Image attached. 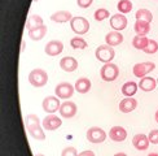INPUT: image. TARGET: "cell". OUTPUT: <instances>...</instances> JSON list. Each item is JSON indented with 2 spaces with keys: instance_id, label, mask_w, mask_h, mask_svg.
I'll use <instances>...</instances> for the list:
<instances>
[{
  "instance_id": "6",
  "label": "cell",
  "mask_w": 158,
  "mask_h": 156,
  "mask_svg": "<svg viewBox=\"0 0 158 156\" xmlns=\"http://www.w3.org/2000/svg\"><path fill=\"white\" fill-rule=\"evenodd\" d=\"M87 141L91 143H95V145H98V143H102L105 139H106V133L104 132L101 128L98 126H92L87 130Z\"/></svg>"
},
{
  "instance_id": "27",
  "label": "cell",
  "mask_w": 158,
  "mask_h": 156,
  "mask_svg": "<svg viewBox=\"0 0 158 156\" xmlns=\"http://www.w3.org/2000/svg\"><path fill=\"white\" fill-rule=\"evenodd\" d=\"M148 42H149V39L147 37H144V35H136L132 39V46H134L136 50H143L144 51V48L147 47Z\"/></svg>"
},
{
  "instance_id": "28",
  "label": "cell",
  "mask_w": 158,
  "mask_h": 156,
  "mask_svg": "<svg viewBox=\"0 0 158 156\" xmlns=\"http://www.w3.org/2000/svg\"><path fill=\"white\" fill-rule=\"evenodd\" d=\"M117 8H118V11H119V13L126 15V13H130L131 11H132V3H131V0H119Z\"/></svg>"
},
{
  "instance_id": "17",
  "label": "cell",
  "mask_w": 158,
  "mask_h": 156,
  "mask_svg": "<svg viewBox=\"0 0 158 156\" xmlns=\"http://www.w3.org/2000/svg\"><path fill=\"white\" fill-rule=\"evenodd\" d=\"M137 107V102L136 99H132V98H126V99H122L119 106H118V108H119V110L122 113H130L132 112V110Z\"/></svg>"
},
{
  "instance_id": "43",
  "label": "cell",
  "mask_w": 158,
  "mask_h": 156,
  "mask_svg": "<svg viewBox=\"0 0 158 156\" xmlns=\"http://www.w3.org/2000/svg\"><path fill=\"white\" fill-rule=\"evenodd\" d=\"M34 2H38V0H34Z\"/></svg>"
},
{
  "instance_id": "33",
  "label": "cell",
  "mask_w": 158,
  "mask_h": 156,
  "mask_svg": "<svg viewBox=\"0 0 158 156\" xmlns=\"http://www.w3.org/2000/svg\"><path fill=\"white\" fill-rule=\"evenodd\" d=\"M61 156H78V151L74 147H66L62 150Z\"/></svg>"
},
{
  "instance_id": "15",
  "label": "cell",
  "mask_w": 158,
  "mask_h": 156,
  "mask_svg": "<svg viewBox=\"0 0 158 156\" xmlns=\"http://www.w3.org/2000/svg\"><path fill=\"white\" fill-rule=\"evenodd\" d=\"M60 68L65 72H69V73H71V72L77 70L78 68V61L75 60L74 57L71 56H65L62 57L60 60Z\"/></svg>"
},
{
  "instance_id": "37",
  "label": "cell",
  "mask_w": 158,
  "mask_h": 156,
  "mask_svg": "<svg viewBox=\"0 0 158 156\" xmlns=\"http://www.w3.org/2000/svg\"><path fill=\"white\" fill-rule=\"evenodd\" d=\"M154 119H156V121H157V124H158V109L156 110V115H154Z\"/></svg>"
},
{
  "instance_id": "7",
  "label": "cell",
  "mask_w": 158,
  "mask_h": 156,
  "mask_svg": "<svg viewBox=\"0 0 158 156\" xmlns=\"http://www.w3.org/2000/svg\"><path fill=\"white\" fill-rule=\"evenodd\" d=\"M74 91H75V87L71 83H69V82L58 83L56 86V89H55L56 96L60 98V99H70V98L73 96Z\"/></svg>"
},
{
  "instance_id": "9",
  "label": "cell",
  "mask_w": 158,
  "mask_h": 156,
  "mask_svg": "<svg viewBox=\"0 0 158 156\" xmlns=\"http://www.w3.org/2000/svg\"><path fill=\"white\" fill-rule=\"evenodd\" d=\"M110 26L115 31H121L127 28V17L122 13H117L110 17Z\"/></svg>"
},
{
  "instance_id": "1",
  "label": "cell",
  "mask_w": 158,
  "mask_h": 156,
  "mask_svg": "<svg viewBox=\"0 0 158 156\" xmlns=\"http://www.w3.org/2000/svg\"><path fill=\"white\" fill-rule=\"evenodd\" d=\"M29 82L31 86L34 87H43L47 84L48 82V74L44 69L40 68H35L30 72L29 74Z\"/></svg>"
},
{
  "instance_id": "31",
  "label": "cell",
  "mask_w": 158,
  "mask_h": 156,
  "mask_svg": "<svg viewBox=\"0 0 158 156\" xmlns=\"http://www.w3.org/2000/svg\"><path fill=\"white\" fill-rule=\"evenodd\" d=\"M94 17H95L96 21H104V20L110 17V12L106 8H98V9L95 11Z\"/></svg>"
},
{
  "instance_id": "18",
  "label": "cell",
  "mask_w": 158,
  "mask_h": 156,
  "mask_svg": "<svg viewBox=\"0 0 158 156\" xmlns=\"http://www.w3.org/2000/svg\"><path fill=\"white\" fill-rule=\"evenodd\" d=\"M73 17L74 16L68 11H58V12H55L53 15L51 16V21L57 22V24H65L68 21H71Z\"/></svg>"
},
{
  "instance_id": "36",
  "label": "cell",
  "mask_w": 158,
  "mask_h": 156,
  "mask_svg": "<svg viewBox=\"0 0 158 156\" xmlns=\"http://www.w3.org/2000/svg\"><path fill=\"white\" fill-rule=\"evenodd\" d=\"M78 156H95V154H94V151H91V150H85V151L79 152Z\"/></svg>"
},
{
  "instance_id": "4",
  "label": "cell",
  "mask_w": 158,
  "mask_h": 156,
  "mask_svg": "<svg viewBox=\"0 0 158 156\" xmlns=\"http://www.w3.org/2000/svg\"><path fill=\"white\" fill-rule=\"evenodd\" d=\"M71 30L78 35H84L85 32H88L89 30V22L87 18L81 17V16H74L70 21Z\"/></svg>"
},
{
  "instance_id": "38",
  "label": "cell",
  "mask_w": 158,
  "mask_h": 156,
  "mask_svg": "<svg viewBox=\"0 0 158 156\" xmlns=\"http://www.w3.org/2000/svg\"><path fill=\"white\" fill-rule=\"evenodd\" d=\"M114 156H127L126 154H123V152H118V154H115Z\"/></svg>"
},
{
  "instance_id": "29",
  "label": "cell",
  "mask_w": 158,
  "mask_h": 156,
  "mask_svg": "<svg viewBox=\"0 0 158 156\" xmlns=\"http://www.w3.org/2000/svg\"><path fill=\"white\" fill-rule=\"evenodd\" d=\"M30 136H32L34 139L36 141H44L45 139V133H44V130L40 128V125L36 126V128H32L30 130H27Z\"/></svg>"
},
{
  "instance_id": "13",
  "label": "cell",
  "mask_w": 158,
  "mask_h": 156,
  "mask_svg": "<svg viewBox=\"0 0 158 156\" xmlns=\"http://www.w3.org/2000/svg\"><path fill=\"white\" fill-rule=\"evenodd\" d=\"M149 138L145 134H136L132 138V146L137 151H145L149 147Z\"/></svg>"
},
{
  "instance_id": "2",
  "label": "cell",
  "mask_w": 158,
  "mask_h": 156,
  "mask_svg": "<svg viewBox=\"0 0 158 156\" xmlns=\"http://www.w3.org/2000/svg\"><path fill=\"white\" fill-rule=\"evenodd\" d=\"M118 76H119V68L113 63L104 64V67L100 70V77L105 82H113L118 78Z\"/></svg>"
},
{
  "instance_id": "12",
  "label": "cell",
  "mask_w": 158,
  "mask_h": 156,
  "mask_svg": "<svg viewBox=\"0 0 158 156\" xmlns=\"http://www.w3.org/2000/svg\"><path fill=\"white\" fill-rule=\"evenodd\" d=\"M44 51H45V54H47L48 56H51V57L57 56L64 51V43L60 42V41H51V42H48L47 44H45Z\"/></svg>"
},
{
  "instance_id": "35",
  "label": "cell",
  "mask_w": 158,
  "mask_h": 156,
  "mask_svg": "<svg viewBox=\"0 0 158 156\" xmlns=\"http://www.w3.org/2000/svg\"><path fill=\"white\" fill-rule=\"evenodd\" d=\"M92 3H94V0H77L78 6H79V8H83V9L88 8Z\"/></svg>"
},
{
  "instance_id": "30",
  "label": "cell",
  "mask_w": 158,
  "mask_h": 156,
  "mask_svg": "<svg viewBox=\"0 0 158 156\" xmlns=\"http://www.w3.org/2000/svg\"><path fill=\"white\" fill-rule=\"evenodd\" d=\"M70 46L74 50H84V48H87V42L81 37H74L70 41Z\"/></svg>"
},
{
  "instance_id": "41",
  "label": "cell",
  "mask_w": 158,
  "mask_h": 156,
  "mask_svg": "<svg viewBox=\"0 0 158 156\" xmlns=\"http://www.w3.org/2000/svg\"><path fill=\"white\" fill-rule=\"evenodd\" d=\"M34 156H44V155H43V154H35Z\"/></svg>"
},
{
  "instance_id": "22",
  "label": "cell",
  "mask_w": 158,
  "mask_h": 156,
  "mask_svg": "<svg viewBox=\"0 0 158 156\" xmlns=\"http://www.w3.org/2000/svg\"><path fill=\"white\" fill-rule=\"evenodd\" d=\"M47 34V26L42 25L39 28H35L32 30H29V37L31 41H42V39Z\"/></svg>"
},
{
  "instance_id": "39",
  "label": "cell",
  "mask_w": 158,
  "mask_h": 156,
  "mask_svg": "<svg viewBox=\"0 0 158 156\" xmlns=\"http://www.w3.org/2000/svg\"><path fill=\"white\" fill-rule=\"evenodd\" d=\"M148 156H158V154H157V152H150Z\"/></svg>"
},
{
  "instance_id": "26",
  "label": "cell",
  "mask_w": 158,
  "mask_h": 156,
  "mask_svg": "<svg viewBox=\"0 0 158 156\" xmlns=\"http://www.w3.org/2000/svg\"><path fill=\"white\" fill-rule=\"evenodd\" d=\"M39 125H40V120H39V117L36 115H27L25 117V126L27 130L36 128Z\"/></svg>"
},
{
  "instance_id": "40",
  "label": "cell",
  "mask_w": 158,
  "mask_h": 156,
  "mask_svg": "<svg viewBox=\"0 0 158 156\" xmlns=\"http://www.w3.org/2000/svg\"><path fill=\"white\" fill-rule=\"evenodd\" d=\"M25 51V42H22V52Z\"/></svg>"
},
{
  "instance_id": "14",
  "label": "cell",
  "mask_w": 158,
  "mask_h": 156,
  "mask_svg": "<svg viewBox=\"0 0 158 156\" xmlns=\"http://www.w3.org/2000/svg\"><path fill=\"white\" fill-rule=\"evenodd\" d=\"M109 138L114 142H123L127 138V130L122 126H113L109 130Z\"/></svg>"
},
{
  "instance_id": "32",
  "label": "cell",
  "mask_w": 158,
  "mask_h": 156,
  "mask_svg": "<svg viewBox=\"0 0 158 156\" xmlns=\"http://www.w3.org/2000/svg\"><path fill=\"white\" fill-rule=\"evenodd\" d=\"M157 51H158V43L156 41H153V39H149L147 47L144 48V52L148 55H152V54H156Z\"/></svg>"
},
{
  "instance_id": "5",
  "label": "cell",
  "mask_w": 158,
  "mask_h": 156,
  "mask_svg": "<svg viewBox=\"0 0 158 156\" xmlns=\"http://www.w3.org/2000/svg\"><path fill=\"white\" fill-rule=\"evenodd\" d=\"M156 64L152 61H144V63H139L135 64L132 68V73L135 77L137 78H144L147 74H149L152 70H154Z\"/></svg>"
},
{
  "instance_id": "3",
  "label": "cell",
  "mask_w": 158,
  "mask_h": 156,
  "mask_svg": "<svg viewBox=\"0 0 158 156\" xmlns=\"http://www.w3.org/2000/svg\"><path fill=\"white\" fill-rule=\"evenodd\" d=\"M95 56L98 61H101L104 64L106 63H111V60L115 57V51L113 47H110L108 44H102L98 46L95 51Z\"/></svg>"
},
{
  "instance_id": "10",
  "label": "cell",
  "mask_w": 158,
  "mask_h": 156,
  "mask_svg": "<svg viewBox=\"0 0 158 156\" xmlns=\"http://www.w3.org/2000/svg\"><path fill=\"white\" fill-rule=\"evenodd\" d=\"M42 125L45 130H49V132H53V130H57L62 125V120L60 117H57L55 115H48L47 117L43 119Z\"/></svg>"
},
{
  "instance_id": "19",
  "label": "cell",
  "mask_w": 158,
  "mask_h": 156,
  "mask_svg": "<svg viewBox=\"0 0 158 156\" xmlns=\"http://www.w3.org/2000/svg\"><path fill=\"white\" fill-rule=\"evenodd\" d=\"M74 87H75V91H78L79 94H87L92 87V83L88 78L82 77V78H79V80H77Z\"/></svg>"
},
{
  "instance_id": "24",
  "label": "cell",
  "mask_w": 158,
  "mask_h": 156,
  "mask_svg": "<svg viewBox=\"0 0 158 156\" xmlns=\"http://www.w3.org/2000/svg\"><path fill=\"white\" fill-rule=\"evenodd\" d=\"M44 25L43 24V18L38 15H31L29 18H27V22H26V29L27 30H32L35 28H39V26Z\"/></svg>"
},
{
  "instance_id": "16",
  "label": "cell",
  "mask_w": 158,
  "mask_h": 156,
  "mask_svg": "<svg viewBox=\"0 0 158 156\" xmlns=\"http://www.w3.org/2000/svg\"><path fill=\"white\" fill-rule=\"evenodd\" d=\"M105 42H106V44L110 46V47H115V46H119L123 42V35L119 31L113 30V31H110L106 34V37H105Z\"/></svg>"
},
{
  "instance_id": "23",
  "label": "cell",
  "mask_w": 158,
  "mask_h": 156,
  "mask_svg": "<svg viewBox=\"0 0 158 156\" xmlns=\"http://www.w3.org/2000/svg\"><path fill=\"white\" fill-rule=\"evenodd\" d=\"M134 29H135V32L137 35L145 37L150 31V24L147 22V21H141V20H136V22L134 25Z\"/></svg>"
},
{
  "instance_id": "20",
  "label": "cell",
  "mask_w": 158,
  "mask_h": 156,
  "mask_svg": "<svg viewBox=\"0 0 158 156\" xmlns=\"http://www.w3.org/2000/svg\"><path fill=\"white\" fill-rule=\"evenodd\" d=\"M157 86V81L152 77H144L140 80L139 82V89H141L143 91H145V93H150V91H153Z\"/></svg>"
},
{
  "instance_id": "21",
  "label": "cell",
  "mask_w": 158,
  "mask_h": 156,
  "mask_svg": "<svg viewBox=\"0 0 158 156\" xmlns=\"http://www.w3.org/2000/svg\"><path fill=\"white\" fill-rule=\"evenodd\" d=\"M137 89H139V84H137L136 82H134V81H128V82H126L122 86V94L126 96V98H132L136 93H137Z\"/></svg>"
},
{
  "instance_id": "11",
  "label": "cell",
  "mask_w": 158,
  "mask_h": 156,
  "mask_svg": "<svg viewBox=\"0 0 158 156\" xmlns=\"http://www.w3.org/2000/svg\"><path fill=\"white\" fill-rule=\"evenodd\" d=\"M77 104L74 102H64L61 104V107H60V115L61 117H64V119H71V117H74L77 115Z\"/></svg>"
},
{
  "instance_id": "25",
  "label": "cell",
  "mask_w": 158,
  "mask_h": 156,
  "mask_svg": "<svg viewBox=\"0 0 158 156\" xmlns=\"http://www.w3.org/2000/svg\"><path fill=\"white\" fill-rule=\"evenodd\" d=\"M135 18L136 20H141V21H147V22L150 24L153 21V15H152V12H150L149 9L141 8V9H139L135 13Z\"/></svg>"
},
{
  "instance_id": "42",
  "label": "cell",
  "mask_w": 158,
  "mask_h": 156,
  "mask_svg": "<svg viewBox=\"0 0 158 156\" xmlns=\"http://www.w3.org/2000/svg\"><path fill=\"white\" fill-rule=\"evenodd\" d=\"M157 84H158V78H157Z\"/></svg>"
},
{
  "instance_id": "8",
  "label": "cell",
  "mask_w": 158,
  "mask_h": 156,
  "mask_svg": "<svg viewBox=\"0 0 158 156\" xmlns=\"http://www.w3.org/2000/svg\"><path fill=\"white\" fill-rule=\"evenodd\" d=\"M60 98L57 96H47L45 99L43 100V109L47 112L48 115H53L57 110H60V107H61V103H60Z\"/></svg>"
},
{
  "instance_id": "34",
  "label": "cell",
  "mask_w": 158,
  "mask_h": 156,
  "mask_svg": "<svg viewBox=\"0 0 158 156\" xmlns=\"http://www.w3.org/2000/svg\"><path fill=\"white\" fill-rule=\"evenodd\" d=\"M148 138H149V142L150 143H153V145H158V129L152 130V132L149 133Z\"/></svg>"
}]
</instances>
